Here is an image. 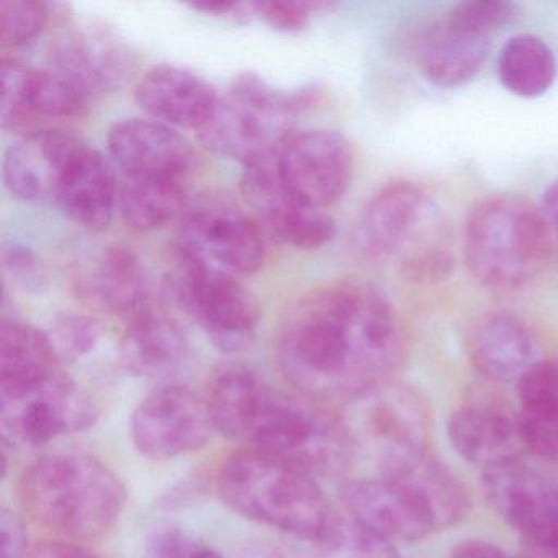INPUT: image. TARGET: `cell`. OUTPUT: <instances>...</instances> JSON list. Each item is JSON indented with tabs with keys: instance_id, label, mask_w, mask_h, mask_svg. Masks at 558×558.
Segmentation results:
<instances>
[{
	"instance_id": "obj_6",
	"label": "cell",
	"mask_w": 558,
	"mask_h": 558,
	"mask_svg": "<svg viewBox=\"0 0 558 558\" xmlns=\"http://www.w3.org/2000/svg\"><path fill=\"white\" fill-rule=\"evenodd\" d=\"M295 96V90L274 89L257 74H241L198 130V138L215 155L244 166L266 158L293 133V120L302 113Z\"/></svg>"
},
{
	"instance_id": "obj_16",
	"label": "cell",
	"mask_w": 558,
	"mask_h": 558,
	"mask_svg": "<svg viewBox=\"0 0 558 558\" xmlns=\"http://www.w3.org/2000/svg\"><path fill=\"white\" fill-rule=\"evenodd\" d=\"M84 146L83 140L63 130L28 133L5 153V187L22 202L57 201L61 182Z\"/></svg>"
},
{
	"instance_id": "obj_35",
	"label": "cell",
	"mask_w": 558,
	"mask_h": 558,
	"mask_svg": "<svg viewBox=\"0 0 558 558\" xmlns=\"http://www.w3.org/2000/svg\"><path fill=\"white\" fill-rule=\"evenodd\" d=\"M48 336L60 362H74L96 351L102 339L104 328L96 318L70 313L54 319Z\"/></svg>"
},
{
	"instance_id": "obj_17",
	"label": "cell",
	"mask_w": 558,
	"mask_h": 558,
	"mask_svg": "<svg viewBox=\"0 0 558 558\" xmlns=\"http://www.w3.org/2000/svg\"><path fill=\"white\" fill-rule=\"evenodd\" d=\"M107 148L126 178L185 181L194 165L187 140L156 120L117 122L107 135Z\"/></svg>"
},
{
	"instance_id": "obj_42",
	"label": "cell",
	"mask_w": 558,
	"mask_h": 558,
	"mask_svg": "<svg viewBox=\"0 0 558 558\" xmlns=\"http://www.w3.org/2000/svg\"><path fill=\"white\" fill-rule=\"evenodd\" d=\"M0 535H2V558H24L27 550V534L24 522L14 511L2 509L0 512Z\"/></svg>"
},
{
	"instance_id": "obj_46",
	"label": "cell",
	"mask_w": 558,
	"mask_h": 558,
	"mask_svg": "<svg viewBox=\"0 0 558 558\" xmlns=\"http://www.w3.org/2000/svg\"><path fill=\"white\" fill-rule=\"evenodd\" d=\"M542 211L544 218L547 220L550 230H554L558 236V181L554 182L547 191L544 192L542 197Z\"/></svg>"
},
{
	"instance_id": "obj_27",
	"label": "cell",
	"mask_w": 558,
	"mask_h": 558,
	"mask_svg": "<svg viewBox=\"0 0 558 558\" xmlns=\"http://www.w3.org/2000/svg\"><path fill=\"white\" fill-rule=\"evenodd\" d=\"M189 344L178 322L148 308L129 322L122 339V361L138 377L172 374L187 357Z\"/></svg>"
},
{
	"instance_id": "obj_33",
	"label": "cell",
	"mask_w": 558,
	"mask_h": 558,
	"mask_svg": "<svg viewBox=\"0 0 558 558\" xmlns=\"http://www.w3.org/2000/svg\"><path fill=\"white\" fill-rule=\"evenodd\" d=\"M25 106H27L28 120L35 117L70 119V117L83 116L89 106V100L53 71L31 68L27 90H25Z\"/></svg>"
},
{
	"instance_id": "obj_15",
	"label": "cell",
	"mask_w": 558,
	"mask_h": 558,
	"mask_svg": "<svg viewBox=\"0 0 558 558\" xmlns=\"http://www.w3.org/2000/svg\"><path fill=\"white\" fill-rule=\"evenodd\" d=\"M342 501L355 525L393 544L421 541L437 531L413 486L400 476L351 482Z\"/></svg>"
},
{
	"instance_id": "obj_5",
	"label": "cell",
	"mask_w": 558,
	"mask_h": 558,
	"mask_svg": "<svg viewBox=\"0 0 558 558\" xmlns=\"http://www.w3.org/2000/svg\"><path fill=\"white\" fill-rule=\"evenodd\" d=\"M247 439L254 449L310 475L344 472L355 452L351 426L331 411L266 387Z\"/></svg>"
},
{
	"instance_id": "obj_47",
	"label": "cell",
	"mask_w": 558,
	"mask_h": 558,
	"mask_svg": "<svg viewBox=\"0 0 558 558\" xmlns=\"http://www.w3.org/2000/svg\"><path fill=\"white\" fill-rule=\"evenodd\" d=\"M187 558H223L221 557L220 551L215 550V548L207 547V545L198 544L194 550L191 551Z\"/></svg>"
},
{
	"instance_id": "obj_7",
	"label": "cell",
	"mask_w": 558,
	"mask_h": 558,
	"mask_svg": "<svg viewBox=\"0 0 558 558\" xmlns=\"http://www.w3.org/2000/svg\"><path fill=\"white\" fill-rule=\"evenodd\" d=\"M166 292L223 352L250 348L259 326V306L240 280L175 244Z\"/></svg>"
},
{
	"instance_id": "obj_14",
	"label": "cell",
	"mask_w": 558,
	"mask_h": 558,
	"mask_svg": "<svg viewBox=\"0 0 558 558\" xmlns=\"http://www.w3.org/2000/svg\"><path fill=\"white\" fill-rule=\"evenodd\" d=\"M276 153L244 166L241 191L257 220L280 241L296 250L313 251L331 243L336 223L323 208L292 194L277 166Z\"/></svg>"
},
{
	"instance_id": "obj_22",
	"label": "cell",
	"mask_w": 558,
	"mask_h": 558,
	"mask_svg": "<svg viewBox=\"0 0 558 558\" xmlns=\"http://www.w3.org/2000/svg\"><path fill=\"white\" fill-rule=\"evenodd\" d=\"M119 194L112 166L102 153L86 145L68 169L54 202L74 223L102 231L112 221Z\"/></svg>"
},
{
	"instance_id": "obj_39",
	"label": "cell",
	"mask_w": 558,
	"mask_h": 558,
	"mask_svg": "<svg viewBox=\"0 0 558 558\" xmlns=\"http://www.w3.org/2000/svg\"><path fill=\"white\" fill-rule=\"evenodd\" d=\"M329 5L325 2H256V17L263 19L270 27L280 32H300L310 24V19L316 12L325 11Z\"/></svg>"
},
{
	"instance_id": "obj_26",
	"label": "cell",
	"mask_w": 558,
	"mask_h": 558,
	"mask_svg": "<svg viewBox=\"0 0 558 558\" xmlns=\"http://www.w3.org/2000/svg\"><path fill=\"white\" fill-rule=\"evenodd\" d=\"M518 427L524 449L558 459V361H535L518 380Z\"/></svg>"
},
{
	"instance_id": "obj_1",
	"label": "cell",
	"mask_w": 558,
	"mask_h": 558,
	"mask_svg": "<svg viewBox=\"0 0 558 558\" xmlns=\"http://www.w3.org/2000/svg\"><path fill=\"white\" fill-rule=\"evenodd\" d=\"M403 351V326L388 296L352 280L302 296L287 313L279 338L287 380L319 400H354L381 384Z\"/></svg>"
},
{
	"instance_id": "obj_21",
	"label": "cell",
	"mask_w": 558,
	"mask_h": 558,
	"mask_svg": "<svg viewBox=\"0 0 558 558\" xmlns=\"http://www.w3.org/2000/svg\"><path fill=\"white\" fill-rule=\"evenodd\" d=\"M465 351L473 367L493 381H518L537 361L531 329L506 312L478 316L466 329Z\"/></svg>"
},
{
	"instance_id": "obj_30",
	"label": "cell",
	"mask_w": 558,
	"mask_h": 558,
	"mask_svg": "<svg viewBox=\"0 0 558 558\" xmlns=\"http://www.w3.org/2000/svg\"><path fill=\"white\" fill-rule=\"evenodd\" d=\"M184 182L125 175L119 194L123 220L138 233L161 230L187 207Z\"/></svg>"
},
{
	"instance_id": "obj_45",
	"label": "cell",
	"mask_w": 558,
	"mask_h": 558,
	"mask_svg": "<svg viewBox=\"0 0 558 558\" xmlns=\"http://www.w3.org/2000/svg\"><path fill=\"white\" fill-rule=\"evenodd\" d=\"M31 558H97L80 545L66 542H45L32 551Z\"/></svg>"
},
{
	"instance_id": "obj_40",
	"label": "cell",
	"mask_w": 558,
	"mask_h": 558,
	"mask_svg": "<svg viewBox=\"0 0 558 558\" xmlns=\"http://www.w3.org/2000/svg\"><path fill=\"white\" fill-rule=\"evenodd\" d=\"M2 269L12 283L24 290H40L47 279L40 257L24 244H5L2 250Z\"/></svg>"
},
{
	"instance_id": "obj_11",
	"label": "cell",
	"mask_w": 558,
	"mask_h": 558,
	"mask_svg": "<svg viewBox=\"0 0 558 558\" xmlns=\"http://www.w3.org/2000/svg\"><path fill=\"white\" fill-rule=\"evenodd\" d=\"M449 234L429 195L413 182L385 185L365 205L354 231L357 253L368 260H387Z\"/></svg>"
},
{
	"instance_id": "obj_37",
	"label": "cell",
	"mask_w": 558,
	"mask_h": 558,
	"mask_svg": "<svg viewBox=\"0 0 558 558\" xmlns=\"http://www.w3.org/2000/svg\"><path fill=\"white\" fill-rule=\"evenodd\" d=\"M519 17V5L505 0H475V2H463L452 9L447 21L456 24L457 27L475 34L489 35L498 32L499 28L512 24Z\"/></svg>"
},
{
	"instance_id": "obj_43",
	"label": "cell",
	"mask_w": 558,
	"mask_h": 558,
	"mask_svg": "<svg viewBox=\"0 0 558 558\" xmlns=\"http://www.w3.org/2000/svg\"><path fill=\"white\" fill-rule=\"evenodd\" d=\"M521 538V551L515 557L558 558V527Z\"/></svg>"
},
{
	"instance_id": "obj_20",
	"label": "cell",
	"mask_w": 558,
	"mask_h": 558,
	"mask_svg": "<svg viewBox=\"0 0 558 558\" xmlns=\"http://www.w3.org/2000/svg\"><path fill=\"white\" fill-rule=\"evenodd\" d=\"M136 102L162 125L201 130L217 109V89L185 68L161 64L136 84Z\"/></svg>"
},
{
	"instance_id": "obj_31",
	"label": "cell",
	"mask_w": 558,
	"mask_h": 558,
	"mask_svg": "<svg viewBox=\"0 0 558 558\" xmlns=\"http://www.w3.org/2000/svg\"><path fill=\"white\" fill-rule=\"evenodd\" d=\"M498 76L502 86L515 96L525 99L542 96L557 80L554 51L535 35L512 37L499 53Z\"/></svg>"
},
{
	"instance_id": "obj_41",
	"label": "cell",
	"mask_w": 558,
	"mask_h": 558,
	"mask_svg": "<svg viewBox=\"0 0 558 558\" xmlns=\"http://www.w3.org/2000/svg\"><path fill=\"white\" fill-rule=\"evenodd\" d=\"M197 545L184 529L172 522H159L146 535L145 555L146 558H187Z\"/></svg>"
},
{
	"instance_id": "obj_36",
	"label": "cell",
	"mask_w": 558,
	"mask_h": 558,
	"mask_svg": "<svg viewBox=\"0 0 558 558\" xmlns=\"http://www.w3.org/2000/svg\"><path fill=\"white\" fill-rule=\"evenodd\" d=\"M325 542L332 558H400L393 542L364 531L349 518L332 521Z\"/></svg>"
},
{
	"instance_id": "obj_25",
	"label": "cell",
	"mask_w": 558,
	"mask_h": 558,
	"mask_svg": "<svg viewBox=\"0 0 558 558\" xmlns=\"http://www.w3.org/2000/svg\"><path fill=\"white\" fill-rule=\"evenodd\" d=\"M81 290L100 308L122 316L126 322L151 308L145 266L126 247H107L99 254L83 277Z\"/></svg>"
},
{
	"instance_id": "obj_13",
	"label": "cell",
	"mask_w": 558,
	"mask_h": 558,
	"mask_svg": "<svg viewBox=\"0 0 558 558\" xmlns=\"http://www.w3.org/2000/svg\"><path fill=\"white\" fill-rule=\"evenodd\" d=\"M276 158L292 194L323 210L342 198L354 172L351 145L336 130L292 133L277 149Z\"/></svg>"
},
{
	"instance_id": "obj_4",
	"label": "cell",
	"mask_w": 558,
	"mask_h": 558,
	"mask_svg": "<svg viewBox=\"0 0 558 558\" xmlns=\"http://www.w3.org/2000/svg\"><path fill=\"white\" fill-rule=\"evenodd\" d=\"M463 256L476 282L498 292L532 286L551 257V230L544 214L509 195L475 205L463 231Z\"/></svg>"
},
{
	"instance_id": "obj_38",
	"label": "cell",
	"mask_w": 558,
	"mask_h": 558,
	"mask_svg": "<svg viewBox=\"0 0 558 558\" xmlns=\"http://www.w3.org/2000/svg\"><path fill=\"white\" fill-rule=\"evenodd\" d=\"M31 68L15 60L2 61L0 70V122L2 129L15 130L27 125L25 84Z\"/></svg>"
},
{
	"instance_id": "obj_24",
	"label": "cell",
	"mask_w": 558,
	"mask_h": 558,
	"mask_svg": "<svg viewBox=\"0 0 558 558\" xmlns=\"http://www.w3.org/2000/svg\"><path fill=\"white\" fill-rule=\"evenodd\" d=\"M489 37L442 21L430 27L417 45V68L429 83L459 87L478 76L489 54Z\"/></svg>"
},
{
	"instance_id": "obj_2",
	"label": "cell",
	"mask_w": 558,
	"mask_h": 558,
	"mask_svg": "<svg viewBox=\"0 0 558 558\" xmlns=\"http://www.w3.org/2000/svg\"><path fill=\"white\" fill-rule=\"evenodd\" d=\"M22 502L45 527L68 537L99 538L112 531L126 502L122 480L84 453H53L22 476Z\"/></svg>"
},
{
	"instance_id": "obj_8",
	"label": "cell",
	"mask_w": 558,
	"mask_h": 558,
	"mask_svg": "<svg viewBox=\"0 0 558 558\" xmlns=\"http://www.w3.org/2000/svg\"><path fill=\"white\" fill-rule=\"evenodd\" d=\"M354 401L355 446L367 447L381 476L401 475L426 459V411L414 391L381 381Z\"/></svg>"
},
{
	"instance_id": "obj_29",
	"label": "cell",
	"mask_w": 558,
	"mask_h": 558,
	"mask_svg": "<svg viewBox=\"0 0 558 558\" xmlns=\"http://www.w3.org/2000/svg\"><path fill=\"white\" fill-rule=\"evenodd\" d=\"M50 336L27 323L4 319L0 328V388L21 387L58 372Z\"/></svg>"
},
{
	"instance_id": "obj_3",
	"label": "cell",
	"mask_w": 558,
	"mask_h": 558,
	"mask_svg": "<svg viewBox=\"0 0 558 558\" xmlns=\"http://www.w3.org/2000/svg\"><path fill=\"white\" fill-rule=\"evenodd\" d=\"M218 493L243 518L305 541L325 542L331 512L315 476L259 450L231 457L218 475Z\"/></svg>"
},
{
	"instance_id": "obj_28",
	"label": "cell",
	"mask_w": 558,
	"mask_h": 558,
	"mask_svg": "<svg viewBox=\"0 0 558 558\" xmlns=\"http://www.w3.org/2000/svg\"><path fill=\"white\" fill-rule=\"evenodd\" d=\"M266 385L246 365L225 364L208 384L207 404L215 430L228 439L250 436Z\"/></svg>"
},
{
	"instance_id": "obj_44",
	"label": "cell",
	"mask_w": 558,
	"mask_h": 558,
	"mask_svg": "<svg viewBox=\"0 0 558 558\" xmlns=\"http://www.w3.org/2000/svg\"><path fill=\"white\" fill-rule=\"evenodd\" d=\"M450 558H518L499 548L498 545L482 541H466L453 548Z\"/></svg>"
},
{
	"instance_id": "obj_9",
	"label": "cell",
	"mask_w": 558,
	"mask_h": 558,
	"mask_svg": "<svg viewBox=\"0 0 558 558\" xmlns=\"http://www.w3.org/2000/svg\"><path fill=\"white\" fill-rule=\"evenodd\" d=\"M179 246L231 276H250L266 263L263 231L230 195L208 192L181 215Z\"/></svg>"
},
{
	"instance_id": "obj_32",
	"label": "cell",
	"mask_w": 558,
	"mask_h": 558,
	"mask_svg": "<svg viewBox=\"0 0 558 558\" xmlns=\"http://www.w3.org/2000/svg\"><path fill=\"white\" fill-rule=\"evenodd\" d=\"M397 476L407 480L413 486L429 511L437 531L456 525L469 512L470 499L466 489L452 472L440 463L426 457L413 469Z\"/></svg>"
},
{
	"instance_id": "obj_18",
	"label": "cell",
	"mask_w": 558,
	"mask_h": 558,
	"mask_svg": "<svg viewBox=\"0 0 558 558\" xmlns=\"http://www.w3.org/2000/svg\"><path fill=\"white\" fill-rule=\"evenodd\" d=\"M50 68L87 100L113 89L125 76L122 45L102 28H68L50 47Z\"/></svg>"
},
{
	"instance_id": "obj_23",
	"label": "cell",
	"mask_w": 558,
	"mask_h": 558,
	"mask_svg": "<svg viewBox=\"0 0 558 558\" xmlns=\"http://www.w3.org/2000/svg\"><path fill=\"white\" fill-rule=\"evenodd\" d=\"M450 446L466 462L488 470L519 459L524 444L518 420L488 407H462L447 420Z\"/></svg>"
},
{
	"instance_id": "obj_34",
	"label": "cell",
	"mask_w": 558,
	"mask_h": 558,
	"mask_svg": "<svg viewBox=\"0 0 558 558\" xmlns=\"http://www.w3.org/2000/svg\"><path fill=\"white\" fill-rule=\"evenodd\" d=\"M50 21V5L37 0H2L0 28L2 45L8 48L25 47L34 41Z\"/></svg>"
},
{
	"instance_id": "obj_19",
	"label": "cell",
	"mask_w": 558,
	"mask_h": 558,
	"mask_svg": "<svg viewBox=\"0 0 558 558\" xmlns=\"http://www.w3.org/2000/svg\"><path fill=\"white\" fill-rule=\"evenodd\" d=\"M483 489L492 508L521 537L558 527V489L521 460L485 470Z\"/></svg>"
},
{
	"instance_id": "obj_10",
	"label": "cell",
	"mask_w": 558,
	"mask_h": 558,
	"mask_svg": "<svg viewBox=\"0 0 558 558\" xmlns=\"http://www.w3.org/2000/svg\"><path fill=\"white\" fill-rule=\"evenodd\" d=\"M97 420L99 408L93 398L60 371L21 387L0 388L2 429L27 446L83 433Z\"/></svg>"
},
{
	"instance_id": "obj_12",
	"label": "cell",
	"mask_w": 558,
	"mask_h": 558,
	"mask_svg": "<svg viewBox=\"0 0 558 558\" xmlns=\"http://www.w3.org/2000/svg\"><path fill=\"white\" fill-rule=\"evenodd\" d=\"M215 427L207 400L182 385L156 388L136 407L132 439L153 460H169L207 446Z\"/></svg>"
}]
</instances>
